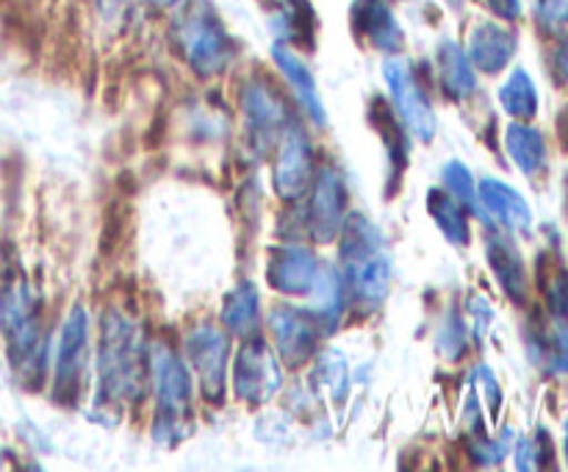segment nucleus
Listing matches in <instances>:
<instances>
[{
  "mask_svg": "<svg viewBox=\"0 0 568 472\" xmlns=\"http://www.w3.org/2000/svg\"><path fill=\"white\" fill-rule=\"evenodd\" d=\"M344 289H349L358 303L364 305H381V300L388 294L392 287V261H388L386 250H383L381 233L366 222L364 217L353 214L344 220Z\"/></svg>",
  "mask_w": 568,
  "mask_h": 472,
  "instance_id": "1",
  "label": "nucleus"
},
{
  "mask_svg": "<svg viewBox=\"0 0 568 472\" xmlns=\"http://www.w3.org/2000/svg\"><path fill=\"white\" fill-rule=\"evenodd\" d=\"M0 328L14 372H31L39 355V305L26 281H11L0 292Z\"/></svg>",
  "mask_w": 568,
  "mask_h": 472,
  "instance_id": "2",
  "label": "nucleus"
},
{
  "mask_svg": "<svg viewBox=\"0 0 568 472\" xmlns=\"http://www.w3.org/2000/svg\"><path fill=\"white\" fill-rule=\"evenodd\" d=\"M142 370V350L131 325L120 314H111L109 322L103 320V350H100V375L105 389L114 398L139 392Z\"/></svg>",
  "mask_w": 568,
  "mask_h": 472,
  "instance_id": "3",
  "label": "nucleus"
},
{
  "mask_svg": "<svg viewBox=\"0 0 568 472\" xmlns=\"http://www.w3.org/2000/svg\"><path fill=\"white\" fill-rule=\"evenodd\" d=\"M155 394H159L155 436H183V425L192 420V375L172 353H161L155 359Z\"/></svg>",
  "mask_w": 568,
  "mask_h": 472,
  "instance_id": "4",
  "label": "nucleus"
},
{
  "mask_svg": "<svg viewBox=\"0 0 568 472\" xmlns=\"http://www.w3.org/2000/svg\"><path fill=\"white\" fill-rule=\"evenodd\" d=\"M383 76L388 81V92H392L394 109L403 117L408 131L422 142H430L436 137V111H433L430 100H427L425 89H422L419 78L414 76V67L399 56H392L383 64Z\"/></svg>",
  "mask_w": 568,
  "mask_h": 472,
  "instance_id": "5",
  "label": "nucleus"
},
{
  "mask_svg": "<svg viewBox=\"0 0 568 472\" xmlns=\"http://www.w3.org/2000/svg\"><path fill=\"white\" fill-rule=\"evenodd\" d=\"M87 311L81 305H75L67 314L64 328H61L59 353H55V398L67 400V403L78 398V386H81L83 378V361H87Z\"/></svg>",
  "mask_w": 568,
  "mask_h": 472,
  "instance_id": "6",
  "label": "nucleus"
},
{
  "mask_svg": "<svg viewBox=\"0 0 568 472\" xmlns=\"http://www.w3.org/2000/svg\"><path fill=\"white\" fill-rule=\"evenodd\" d=\"M236 394L247 403H264L281 386V366L275 353L266 348L261 339H250L236 355V370H233Z\"/></svg>",
  "mask_w": 568,
  "mask_h": 472,
  "instance_id": "7",
  "label": "nucleus"
},
{
  "mask_svg": "<svg viewBox=\"0 0 568 472\" xmlns=\"http://www.w3.org/2000/svg\"><path fill=\"white\" fill-rule=\"evenodd\" d=\"M181 39L183 50H186V59L192 61V67L200 76H214V72L225 70V64L231 61V37L222 31V26L214 17H192V20L183 26Z\"/></svg>",
  "mask_w": 568,
  "mask_h": 472,
  "instance_id": "8",
  "label": "nucleus"
},
{
  "mask_svg": "<svg viewBox=\"0 0 568 472\" xmlns=\"http://www.w3.org/2000/svg\"><path fill=\"white\" fill-rule=\"evenodd\" d=\"M347 220V189L336 170H322L308 203V233L316 242H331Z\"/></svg>",
  "mask_w": 568,
  "mask_h": 472,
  "instance_id": "9",
  "label": "nucleus"
},
{
  "mask_svg": "<svg viewBox=\"0 0 568 472\" xmlns=\"http://www.w3.org/2000/svg\"><path fill=\"white\" fill-rule=\"evenodd\" d=\"M314 178V155L303 131L292 128L283 133L275 161V189L283 200H297L305 194Z\"/></svg>",
  "mask_w": 568,
  "mask_h": 472,
  "instance_id": "10",
  "label": "nucleus"
},
{
  "mask_svg": "<svg viewBox=\"0 0 568 472\" xmlns=\"http://www.w3.org/2000/svg\"><path fill=\"white\" fill-rule=\"evenodd\" d=\"M189 359L200 378L205 398H220L222 381H225L227 339L216 328H197L189 337Z\"/></svg>",
  "mask_w": 568,
  "mask_h": 472,
  "instance_id": "11",
  "label": "nucleus"
},
{
  "mask_svg": "<svg viewBox=\"0 0 568 472\" xmlns=\"http://www.w3.org/2000/svg\"><path fill=\"white\" fill-rule=\"evenodd\" d=\"M316 275H320L316 255L300 244H288V248L272 253L270 270H266L270 287L283 294H308L314 289Z\"/></svg>",
  "mask_w": 568,
  "mask_h": 472,
  "instance_id": "12",
  "label": "nucleus"
},
{
  "mask_svg": "<svg viewBox=\"0 0 568 472\" xmlns=\"http://www.w3.org/2000/svg\"><path fill=\"white\" fill-rule=\"evenodd\" d=\"M270 325L275 333L277 353L286 364H303L311 350L316 348V322L305 311L281 305V309L272 311Z\"/></svg>",
  "mask_w": 568,
  "mask_h": 472,
  "instance_id": "13",
  "label": "nucleus"
},
{
  "mask_svg": "<svg viewBox=\"0 0 568 472\" xmlns=\"http://www.w3.org/2000/svg\"><path fill=\"white\" fill-rule=\"evenodd\" d=\"M349 20H353L355 33L364 37L375 50L394 53L403 44V28L386 0H355Z\"/></svg>",
  "mask_w": 568,
  "mask_h": 472,
  "instance_id": "14",
  "label": "nucleus"
},
{
  "mask_svg": "<svg viewBox=\"0 0 568 472\" xmlns=\"http://www.w3.org/2000/svg\"><path fill=\"white\" fill-rule=\"evenodd\" d=\"M516 33L510 28L499 26V22H477L475 31L469 37V59L471 64L480 67L483 72L494 76V72L505 70L516 53Z\"/></svg>",
  "mask_w": 568,
  "mask_h": 472,
  "instance_id": "15",
  "label": "nucleus"
},
{
  "mask_svg": "<svg viewBox=\"0 0 568 472\" xmlns=\"http://www.w3.org/2000/svg\"><path fill=\"white\" fill-rule=\"evenodd\" d=\"M477 198L483 200V209L488 214H494V220L503 228H510V231H530V203L514 187L497 181V178H483V183L477 187Z\"/></svg>",
  "mask_w": 568,
  "mask_h": 472,
  "instance_id": "16",
  "label": "nucleus"
},
{
  "mask_svg": "<svg viewBox=\"0 0 568 472\" xmlns=\"http://www.w3.org/2000/svg\"><path fill=\"white\" fill-rule=\"evenodd\" d=\"M488 264H491L503 292L508 294L514 303H525L527 272H525V264H521V253L516 250V244L505 237V233L494 231L491 237H488Z\"/></svg>",
  "mask_w": 568,
  "mask_h": 472,
  "instance_id": "17",
  "label": "nucleus"
},
{
  "mask_svg": "<svg viewBox=\"0 0 568 472\" xmlns=\"http://www.w3.org/2000/svg\"><path fill=\"white\" fill-rule=\"evenodd\" d=\"M438 78H442L444 92L453 100H466L477 89V76L475 64L466 56V50H460V44L455 42H442L438 48Z\"/></svg>",
  "mask_w": 568,
  "mask_h": 472,
  "instance_id": "18",
  "label": "nucleus"
},
{
  "mask_svg": "<svg viewBox=\"0 0 568 472\" xmlns=\"http://www.w3.org/2000/svg\"><path fill=\"white\" fill-rule=\"evenodd\" d=\"M272 56H275L277 67H281L283 78L288 81V87L297 92L300 103L305 106V109L311 111V117H314L316 122H325V109H322V100H320V92H316V81L314 76H311V70L305 67V61L300 59L294 50H288L286 44H275L272 48Z\"/></svg>",
  "mask_w": 568,
  "mask_h": 472,
  "instance_id": "19",
  "label": "nucleus"
},
{
  "mask_svg": "<svg viewBox=\"0 0 568 472\" xmlns=\"http://www.w3.org/2000/svg\"><path fill=\"white\" fill-rule=\"evenodd\" d=\"M505 148L525 175H536L547 164V139L527 122H510L505 131Z\"/></svg>",
  "mask_w": 568,
  "mask_h": 472,
  "instance_id": "20",
  "label": "nucleus"
},
{
  "mask_svg": "<svg viewBox=\"0 0 568 472\" xmlns=\"http://www.w3.org/2000/svg\"><path fill=\"white\" fill-rule=\"evenodd\" d=\"M244 111H247V120L253 131H277L286 117V106L281 103V98L275 94V89H270L266 83H250L242 94Z\"/></svg>",
  "mask_w": 568,
  "mask_h": 472,
  "instance_id": "21",
  "label": "nucleus"
},
{
  "mask_svg": "<svg viewBox=\"0 0 568 472\" xmlns=\"http://www.w3.org/2000/svg\"><path fill=\"white\" fill-rule=\"evenodd\" d=\"M427 209H430L433 220H436L438 231L449 239L453 244H466L469 242V220H466V209L458 198H453L444 189H433L430 198H427Z\"/></svg>",
  "mask_w": 568,
  "mask_h": 472,
  "instance_id": "22",
  "label": "nucleus"
},
{
  "mask_svg": "<svg viewBox=\"0 0 568 472\" xmlns=\"http://www.w3.org/2000/svg\"><path fill=\"white\" fill-rule=\"evenodd\" d=\"M222 322L227 331L239 333V337H250L258 328V289L253 283H239L225 300L222 309Z\"/></svg>",
  "mask_w": 568,
  "mask_h": 472,
  "instance_id": "23",
  "label": "nucleus"
},
{
  "mask_svg": "<svg viewBox=\"0 0 568 472\" xmlns=\"http://www.w3.org/2000/svg\"><path fill=\"white\" fill-rule=\"evenodd\" d=\"M499 103L514 120H532L538 114V89L530 72L516 67L499 89Z\"/></svg>",
  "mask_w": 568,
  "mask_h": 472,
  "instance_id": "24",
  "label": "nucleus"
},
{
  "mask_svg": "<svg viewBox=\"0 0 568 472\" xmlns=\"http://www.w3.org/2000/svg\"><path fill=\"white\" fill-rule=\"evenodd\" d=\"M272 26H275L277 37L286 42H305L314 37L316 20L305 0H281V9L272 17Z\"/></svg>",
  "mask_w": 568,
  "mask_h": 472,
  "instance_id": "25",
  "label": "nucleus"
},
{
  "mask_svg": "<svg viewBox=\"0 0 568 472\" xmlns=\"http://www.w3.org/2000/svg\"><path fill=\"white\" fill-rule=\"evenodd\" d=\"M541 289L547 298L549 311L560 325H568V272L560 261H552L549 255H541Z\"/></svg>",
  "mask_w": 568,
  "mask_h": 472,
  "instance_id": "26",
  "label": "nucleus"
},
{
  "mask_svg": "<svg viewBox=\"0 0 568 472\" xmlns=\"http://www.w3.org/2000/svg\"><path fill=\"white\" fill-rule=\"evenodd\" d=\"M444 187L453 198H458L460 203L469 205V209H477V187L475 178H471L469 167L460 164V161H449L444 167Z\"/></svg>",
  "mask_w": 568,
  "mask_h": 472,
  "instance_id": "27",
  "label": "nucleus"
},
{
  "mask_svg": "<svg viewBox=\"0 0 568 472\" xmlns=\"http://www.w3.org/2000/svg\"><path fill=\"white\" fill-rule=\"evenodd\" d=\"M538 17L544 26L558 31L568 26V0H538Z\"/></svg>",
  "mask_w": 568,
  "mask_h": 472,
  "instance_id": "28",
  "label": "nucleus"
},
{
  "mask_svg": "<svg viewBox=\"0 0 568 472\" xmlns=\"http://www.w3.org/2000/svg\"><path fill=\"white\" fill-rule=\"evenodd\" d=\"M477 378H480L483 392H486V398H488V409H491V414L497 416L499 403H503V392H499L497 378L491 375V370H488V366H480V372H477Z\"/></svg>",
  "mask_w": 568,
  "mask_h": 472,
  "instance_id": "29",
  "label": "nucleus"
},
{
  "mask_svg": "<svg viewBox=\"0 0 568 472\" xmlns=\"http://www.w3.org/2000/svg\"><path fill=\"white\" fill-rule=\"evenodd\" d=\"M486 3L503 20H519L521 17V0H486Z\"/></svg>",
  "mask_w": 568,
  "mask_h": 472,
  "instance_id": "30",
  "label": "nucleus"
},
{
  "mask_svg": "<svg viewBox=\"0 0 568 472\" xmlns=\"http://www.w3.org/2000/svg\"><path fill=\"white\" fill-rule=\"evenodd\" d=\"M555 64H558V72L568 81V37H564V42L558 44L555 50Z\"/></svg>",
  "mask_w": 568,
  "mask_h": 472,
  "instance_id": "31",
  "label": "nucleus"
},
{
  "mask_svg": "<svg viewBox=\"0 0 568 472\" xmlns=\"http://www.w3.org/2000/svg\"><path fill=\"white\" fill-rule=\"evenodd\" d=\"M148 3L159 6V9H172V6H178V3H181V0H148Z\"/></svg>",
  "mask_w": 568,
  "mask_h": 472,
  "instance_id": "32",
  "label": "nucleus"
},
{
  "mask_svg": "<svg viewBox=\"0 0 568 472\" xmlns=\"http://www.w3.org/2000/svg\"><path fill=\"white\" fill-rule=\"evenodd\" d=\"M566 459H568V422H566Z\"/></svg>",
  "mask_w": 568,
  "mask_h": 472,
  "instance_id": "33",
  "label": "nucleus"
}]
</instances>
